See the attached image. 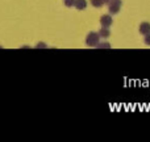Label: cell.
<instances>
[{"label": "cell", "instance_id": "cell-6", "mask_svg": "<svg viewBox=\"0 0 150 142\" xmlns=\"http://www.w3.org/2000/svg\"><path fill=\"white\" fill-rule=\"evenodd\" d=\"M99 37L100 38H108L109 36H111V30H109V28H104V26H101V29L99 30Z\"/></svg>", "mask_w": 150, "mask_h": 142}, {"label": "cell", "instance_id": "cell-5", "mask_svg": "<svg viewBox=\"0 0 150 142\" xmlns=\"http://www.w3.org/2000/svg\"><path fill=\"white\" fill-rule=\"evenodd\" d=\"M74 7L78 11H83L87 8V0H75L74 1Z\"/></svg>", "mask_w": 150, "mask_h": 142}, {"label": "cell", "instance_id": "cell-10", "mask_svg": "<svg viewBox=\"0 0 150 142\" xmlns=\"http://www.w3.org/2000/svg\"><path fill=\"white\" fill-rule=\"evenodd\" d=\"M144 41H145V44L148 45V46H150V33L145 34V40H144Z\"/></svg>", "mask_w": 150, "mask_h": 142}, {"label": "cell", "instance_id": "cell-2", "mask_svg": "<svg viewBox=\"0 0 150 142\" xmlns=\"http://www.w3.org/2000/svg\"><path fill=\"white\" fill-rule=\"evenodd\" d=\"M121 5H122L121 0H109V3H108L109 15H116V13H119Z\"/></svg>", "mask_w": 150, "mask_h": 142}, {"label": "cell", "instance_id": "cell-4", "mask_svg": "<svg viewBox=\"0 0 150 142\" xmlns=\"http://www.w3.org/2000/svg\"><path fill=\"white\" fill-rule=\"evenodd\" d=\"M138 30H140V33L142 34V36H145V34L150 33V23H141Z\"/></svg>", "mask_w": 150, "mask_h": 142}, {"label": "cell", "instance_id": "cell-7", "mask_svg": "<svg viewBox=\"0 0 150 142\" xmlns=\"http://www.w3.org/2000/svg\"><path fill=\"white\" fill-rule=\"evenodd\" d=\"M90 3H91V5L95 7V8H100V7H103L104 5L103 0H90Z\"/></svg>", "mask_w": 150, "mask_h": 142}, {"label": "cell", "instance_id": "cell-9", "mask_svg": "<svg viewBox=\"0 0 150 142\" xmlns=\"http://www.w3.org/2000/svg\"><path fill=\"white\" fill-rule=\"evenodd\" d=\"M74 1H75V0H63V3H65V7H67V8L74 7Z\"/></svg>", "mask_w": 150, "mask_h": 142}, {"label": "cell", "instance_id": "cell-12", "mask_svg": "<svg viewBox=\"0 0 150 142\" xmlns=\"http://www.w3.org/2000/svg\"><path fill=\"white\" fill-rule=\"evenodd\" d=\"M103 1H104V4H108V3H109V0H103Z\"/></svg>", "mask_w": 150, "mask_h": 142}, {"label": "cell", "instance_id": "cell-3", "mask_svg": "<svg viewBox=\"0 0 150 142\" xmlns=\"http://www.w3.org/2000/svg\"><path fill=\"white\" fill-rule=\"evenodd\" d=\"M113 20H112V16L111 15H103L100 17V25L104 26V28H109L112 25Z\"/></svg>", "mask_w": 150, "mask_h": 142}, {"label": "cell", "instance_id": "cell-1", "mask_svg": "<svg viewBox=\"0 0 150 142\" xmlns=\"http://www.w3.org/2000/svg\"><path fill=\"white\" fill-rule=\"evenodd\" d=\"M100 42V37H99L98 33H95V32H90V33L87 34V37H86V45H87L88 47H96V45Z\"/></svg>", "mask_w": 150, "mask_h": 142}, {"label": "cell", "instance_id": "cell-11", "mask_svg": "<svg viewBox=\"0 0 150 142\" xmlns=\"http://www.w3.org/2000/svg\"><path fill=\"white\" fill-rule=\"evenodd\" d=\"M37 47H46V45H44V44H42V42H41V44H40V45H37Z\"/></svg>", "mask_w": 150, "mask_h": 142}, {"label": "cell", "instance_id": "cell-8", "mask_svg": "<svg viewBox=\"0 0 150 142\" xmlns=\"http://www.w3.org/2000/svg\"><path fill=\"white\" fill-rule=\"evenodd\" d=\"M96 47H99V49H111V44L109 42H100V44L96 45Z\"/></svg>", "mask_w": 150, "mask_h": 142}]
</instances>
